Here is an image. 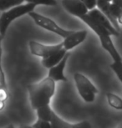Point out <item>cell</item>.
I'll return each instance as SVG.
<instances>
[{
  "label": "cell",
  "mask_w": 122,
  "mask_h": 128,
  "mask_svg": "<svg viewBox=\"0 0 122 128\" xmlns=\"http://www.w3.org/2000/svg\"><path fill=\"white\" fill-rule=\"evenodd\" d=\"M62 6L69 14L79 18H81L89 13V10L80 0H63Z\"/></svg>",
  "instance_id": "6"
},
{
  "label": "cell",
  "mask_w": 122,
  "mask_h": 128,
  "mask_svg": "<svg viewBox=\"0 0 122 128\" xmlns=\"http://www.w3.org/2000/svg\"><path fill=\"white\" fill-rule=\"evenodd\" d=\"M80 1L86 7V8L89 11L95 8V7H96L97 0H80Z\"/></svg>",
  "instance_id": "23"
},
{
  "label": "cell",
  "mask_w": 122,
  "mask_h": 128,
  "mask_svg": "<svg viewBox=\"0 0 122 128\" xmlns=\"http://www.w3.org/2000/svg\"><path fill=\"white\" fill-rule=\"evenodd\" d=\"M106 98L110 106L116 110H122V99L121 97L113 93H107Z\"/></svg>",
  "instance_id": "16"
},
{
  "label": "cell",
  "mask_w": 122,
  "mask_h": 128,
  "mask_svg": "<svg viewBox=\"0 0 122 128\" xmlns=\"http://www.w3.org/2000/svg\"><path fill=\"white\" fill-rule=\"evenodd\" d=\"M111 4L117 6L119 8H121L122 10V0H112Z\"/></svg>",
  "instance_id": "25"
},
{
  "label": "cell",
  "mask_w": 122,
  "mask_h": 128,
  "mask_svg": "<svg viewBox=\"0 0 122 128\" xmlns=\"http://www.w3.org/2000/svg\"><path fill=\"white\" fill-rule=\"evenodd\" d=\"M88 14L92 17L96 22L102 26L105 30H106L110 33L111 35L113 36H119V32L117 31L116 28L113 27V25L111 24V23L109 21V19L106 18V16L100 12L99 9H97L96 8L92 9V10L89 11Z\"/></svg>",
  "instance_id": "8"
},
{
  "label": "cell",
  "mask_w": 122,
  "mask_h": 128,
  "mask_svg": "<svg viewBox=\"0 0 122 128\" xmlns=\"http://www.w3.org/2000/svg\"><path fill=\"white\" fill-rule=\"evenodd\" d=\"M117 22H118V24H122V14L117 18Z\"/></svg>",
  "instance_id": "26"
},
{
  "label": "cell",
  "mask_w": 122,
  "mask_h": 128,
  "mask_svg": "<svg viewBox=\"0 0 122 128\" xmlns=\"http://www.w3.org/2000/svg\"><path fill=\"white\" fill-rule=\"evenodd\" d=\"M74 80H75L76 88L81 98L85 102H93L95 99V95L98 93V90L94 84L91 83V81L84 74L80 73L75 74Z\"/></svg>",
  "instance_id": "3"
},
{
  "label": "cell",
  "mask_w": 122,
  "mask_h": 128,
  "mask_svg": "<svg viewBox=\"0 0 122 128\" xmlns=\"http://www.w3.org/2000/svg\"><path fill=\"white\" fill-rule=\"evenodd\" d=\"M35 7L36 6L31 4H21V5L14 7L8 11L3 12L0 17V34H1L2 37L4 38L9 25L13 21L23 15L28 14L31 12H33Z\"/></svg>",
  "instance_id": "2"
},
{
  "label": "cell",
  "mask_w": 122,
  "mask_h": 128,
  "mask_svg": "<svg viewBox=\"0 0 122 128\" xmlns=\"http://www.w3.org/2000/svg\"><path fill=\"white\" fill-rule=\"evenodd\" d=\"M33 128H52L50 122H45V120H42L38 119L37 122L32 126Z\"/></svg>",
  "instance_id": "22"
},
{
  "label": "cell",
  "mask_w": 122,
  "mask_h": 128,
  "mask_svg": "<svg viewBox=\"0 0 122 128\" xmlns=\"http://www.w3.org/2000/svg\"><path fill=\"white\" fill-rule=\"evenodd\" d=\"M50 124H51L52 128H71V126H72V124H69L65 120L61 119L55 112H53Z\"/></svg>",
  "instance_id": "18"
},
{
  "label": "cell",
  "mask_w": 122,
  "mask_h": 128,
  "mask_svg": "<svg viewBox=\"0 0 122 128\" xmlns=\"http://www.w3.org/2000/svg\"><path fill=\"white\" fill-rule=\"evenodd\" d=\"M99 38L102 48L109 53V54L111 56L114 61H122L121 56L120 55L116 47H115L113 42H112L111 35H104L100 37Z\"/></svg>",
  "instance_id": "11"
},
{
  "label": "cell",
  "mask_w": 122,
  "mask_h": 128,
  "mask_svg": "<svg viewBox=\"0 0 122 128\" xmlns=\"http://www.w3.org/2000/svg\"><path fill=\"white\" fill-rule=\"evenodd\" d=\"M110 67L116 74L119 80L122 83V61H113Z\"/></svg>",
  "instance_id": "19"
},
{
  "label": "cell",
  "mask_w": 122,
  "mask_h": 128,
  "mask_svg": "<svg viewBox=\"0 0 122 128\" xmlns=\"http://www.w3.org/2000/svg\"><path fill=\"white\" fill-rule=\"evenodd\" d=\"M29 100L33 109L49 106L55 92V82L49 77L41 81L30 84L28 87Z\"/></svg>",
  "instance_id": "1"
},
{
  "label": "cell",
  "mask_w": 122,
  "mask_h": 128,
  "mask_svg": "<svg viewBox=\"0 0 122 128\" xmlns=\"http://www.w3.org/2000/svg\"><path fill=\"white\" fill-rule=\"evenodd\" d=\"M18 128H33L32 126H21Z\"/></svg>",
  "instance_id": "27"
},
{
  "label": "cell",
  "mask_w": 122,
  "mask_h": 128,
  "mask_svg": "<svg viewBox=\"0 0 122 128\" xmlns=\"http://www.w3.org/2000/svg\"><path fill=\"white\" fill-rule=\"evenodd\" d=\"M96 7H97V9H99V10L109 19V21L111 23V24L113 25V27L116 28L118 32H120V26H119L118 22L116 20H114L113 18L111 17V9H110L111 3L106 1V0H97Z\"/></svg>",
  "instance_id": "14"
},
{
  "label": "cell",
  "mask_w": 122,
  "mask_h": 128,
  "mask_svg": "<svg viewBox=\"0 0 122 128\" xmlns=\"http://www.w3.org/2000/svg\"><path fill=\"white\" fill-rule=\"evenodd\" d=\"M53 110H52L50 106H45L43 107H40L36 110L38 119L45 120V122H50L52 119V115H53Z\"/></svg>",
  "instance_id": "15"
},
{
  "label": "cell",
  "mask_w": 122,
  "mask_h": 128,
  "mask_svg": "<svg viewBox=\"0 0 122 128\" xmlns=\"http://www.w3.org/2000/svg\"><path fill=\"white\" fill-rule=\"evenodd\" d=\"M106 1L109 2V3H111V1H112V0H106Z\"/></svg>",
  "instance_id": "31"
},
{
  "label": "cell",
  "mask_w": 122,
  "mask_h": 128,
  "mask_svg": "<svg viewBox=\"0 0 122 128\" xmlns=\"http://www.w3.org/2000/svg\"><path fill=\"white\" fill-rule=\"evenodd\" d=\"M3 128H15V126H13V125H12V124H10V125L7 126H5V127H3Z\"/></svg>",
  "instance_id": "28"
},
{
  "label": "cell",
  "mask_w": 122,
  "mask_h": 128,
  "mask_svg": "<svg viewBox=\"0 0 122 128\" xmlns=\"http://www.w3.org/2000/svg\"><path fill=\"white\" fill-rule=\"evenodd\" d=\"M2 55H3V50H2L1 43H0V110L4 109L6 101L9 96L5 73L2 67Z\"/></svg>",
  "instance_id": "10"
},
{
  "label": "cell",
  "mask_w": 122,
  "mask_h": 128,
  "mask_svg": "<svg viewBox=\"0 0 122 128\" xmlns=\"http://www.w3.org/2000/svg\"><path fill=\"white\" fill-rule=\"evenodd\" d=\"M110 9H111V17L113 18L114 20L117 21V18H118V17L122 14V10L121 8H119L117 6L112 4L111 3V7H110Z\"/></svg>",
  "instance_id": "21"
},
{
  "label": "cell",
  "mask_w": 122,
  "mask_h": 128,
  "mask_svg": "<svg viewBox=\"0 0 122 128\" xmlns=\"http://www.w3.org/2000/svg\"><path fill=\"white\" fill-rule=\"evenodd\" d=\"M116 128H122V123H121V124H120Z\"/></svg>",
  "instance_id": "30"
},
{
  "label": "cell",
  "mask_w": 122,
  "mask_h": 128,
  "mask_svg": "<svg viewBox=\"0 0 122 128\" xmlns=\"http://www.w3.org/2000/svg\"><path fill=\"white\" fill-rule=\"evenodd\" d=\"M71 128H91V124L87 120H84V122L72 124Z\"/></svg>",
  "instance_id": "24"
},
{
  "label": "cell",
  "mask_w": 122,
  "mask_h": 128,
  "mask_svg": "<svg viewBox=\"0 0 122 128\" xmlns=\"http://www.w3.org/2000/svg\"><path fill=\"white\" fill-rule=\"evenodd\" d=\"M69 55H70V54L69 52H67V54L64 57V59L57 66L52 67L51 69L49 70L48 77L51 79L52 80H54L55 83L58 81H67V78L64 76V68L66 66V63L69 58Z\"/></svg>",
  "instance_id": "9"
},
{
  "label": "cell",
  "mask_w": 122,
  "mask_h": 128,
  "mask_svg": "<svg viewBox=\"0 0 122 128\" xmlns=\"http://www.w3.org/2000/svg\"><path fill=\"white\" fill-rule=\"evenodd\" d=\"M88 34L87 30H80L75 32L73 31L68 37H66L64 40L63 43V48L66 51L73 50L74 48L78 46L81 43H83L85 40L86 37Z\"/></svg>",
  "instance_id": "7"
},
{
  "label": "cell",
  "mask_w": 122,
  "mask_h": 128,
  "mask_svg": "<svg viewBox=\"0 0 122 128\" xmlns=\"http://www.w3.org/2000/svg\"><path fill=\"white\" fill-rule=\"evenodd\" d=\"M3 37H2V35H1V34H0V43H1L2 42V40H3Z\"/></svg>",
  "instance_id": "29"
},
{
  "label": "cell",
  "mask_w": 122,
  "mask_h": 128,
  "mask_svg": "<svg viewBox=\"0 0 122 128\" xmlns=\"http://www.w3.org/2000/svg\"><path fill=\"white\" fill-rule=\"evenodd\" d=\"M67 54V51L64 48H62L58 51L54 52V54H50L49 56H48L47 58L42 60L41 64H43V66H44L47 69H51L52 67L57 66L62 60L64 59V57L65 56V54Z\"/></svg>",
  "instance_id": "12"
},
{
  "label": "cell",
  "mask_w": 122,
  "mask_h": 128,
  "mask_svg": "<svg viewBox=\"0 0 122 128\" xmlns=\"http://www.w3.org/2000/svg\"><path fill=\"white\" fill-rule=\"evenodd\" d=\"M62 48H63V43L56 45H44L34 40H31L29 42V50L31 54L35 56L41 57L42 59L47 58Z\"/></svg>",
  "instance_id": "5"
},
{
  "label": "cell",
  "mask_w": 122,
  "mask_h": 128,
  "mask_svg": "<svg viewBox=\"0 0 122 128\" xmlns=\"http://www.w3.org/2000/svg\"><path fill=\"white\" fill-rule=\"evenodd\" d=\"M28 15L31 17V18H33L34 23L38 26H39L40 28H43L44 30H46L48 31H49V32L55 34L60 36L63 38L68 37L73 32V31L65 30L64 28H60L52 19L47 18V17H45L44 15H41V14H38L36 12H31V13L28 14Z\"/></svg>",
  "instance_id": "4"
},
{
  "label": "cell",
  "mask_w": 122,
  "mask_h": 128,
  "mask_svg": "<svg viewBox=\"0 0 122 128\" xmlns=\"http://www.w3.org/2000/svg\"><path fill=\"white\" fill-rule=\"evenodd\" d=\"M80 19L84 23L86 24L89 26V27L96 34V35L99 38L101 37V36H104V35H111L108 31L106 30H105L100 24H98L92 17H90L89 14H86V15L82 17Z\"/></svg>",
  "instance_id": "13"
},
{
  "label": "cell",
  "mask_w": 122,
  "mask_h": 128,
  "mask_svg": "<svg viewBox=\"0 0 122 128\" xmlns=\"http://www.w3.org/2000/svg\"><path fill=\"white\" fill-rule=\"evenodd\" d=\"M25 0H0V11L6 12L16 6L21 5Z\"/></svg>",
  "instance_id": "17"
},
{
  "label": "cell",
  "mask_w": 122,
  "mask_h": 128,
  "mask_svg": "<svg viewBox=\"0 0 122 128\" xmlns=\"http://www.w3.org/2000/svg\"><path fill=\"white\" fill-rule=\"evenodd\" d=\"M27 4H31L33 5H45V6H56V0H25Z\"/></svg>",
  "instance_id": "20"
}]
</instances>
